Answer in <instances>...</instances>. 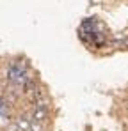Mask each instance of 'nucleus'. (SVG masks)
<instances>
[{
    "label": "nucleus",
    "instance_id": "nucleus-1",
    "mask_svg": "<svg viewBox=\"0 0 128 131\" xmlns=\"http://www.w3.org/2000/svg\"><path fill=\"white\" fill-rule=\"evenodd\" d=\"M30 122H32L30 119H27V117H20V119H18V128L23 129V131H29V129H30Z\"/></svg>",
    "mask_w": 128,
    "mask_h": 131
}]
</instances>
